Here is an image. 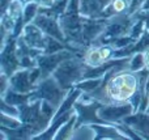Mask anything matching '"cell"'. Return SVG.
Returning <instances> with one entry per match:
<instances>
[{
  "instance_id": "6da1fadb",
  "label": "cell",
  "mask_w": 149,
  "mask_h": 140,
  "mask_svg": "<svg viewBox=\"0 0 149 140\" xmlns=\"http://www.w3.org/2000/svg\"><path fill=\"white\" fill-rule=\"evenodd\" d=\"M139 89L137 73L131 70L116 72L106 84V94L110 104H123L132 98Z\"/></svg>"
},
{
  "instance_id": "7a4b0ae2",
  "label": "cell",
  "mask_w": 149,
  "mask_h": 140,
  "mask_svg": "<svg viewBox=\"0 0 149 140\" xmlns=\"http://www.w3.org/2000/svg\"><path fill=\"white\" fill-rule=\"evenodd\" d=\"M88 64L84 62L81 55H74L73 58L64 60L56 70L52 72V76L64 91L70 92L74 84L82 80Z\"/></svg>"
},
{
  "instance_id": "3957f363",
  "label": "cell",
  "mask_w": 149,
  "mask_h": 140,
  "mask_svg": "<svg viewBox=\"0 0 149 140\" xmlns=\"http://www.w3.org/2000/svg\"><path fill=\"white\" fill-rule=\"evenodd\" d=\"M67 94L68 91H64L51 75L38 83L36 91H33L30 94V102L36 101V100H46L58 110L62 102L64 101V98L67 97Z\"/></svg>"
},
{
  "instance_id": "277c9868",
  "label": "cell",
  "mask_w": 149,
  "mask_h": 140,
  "mask_svg": "<svg viewBox=\"0 0 149 140\" xmlns=\"http://www.w3.org/2000/svg\"><path fill=\"white\" fill-rule=\"evenodd\" d=\"M41 80V68H21L9 77V88L20 93H31Z\"/></svg>"
},
{
  "instance_id": "5b68a950",
  "label": "cell",
  "mask_w": 149,
  "mask_h": 140,
  "mask_svg": "<svg viewBox=\"0 0 149 140\" xmlns=\"http://www.w3.org/2000/svg\"><path fill=\"white\" fill-rule=\"evenodd\" d=\"M102 101H98V100H92L89 104L79 100L74 104V110H76L77 114V120L76 125H74V130H80L82 126H89L93 123H106L102 118L98 115V110L103 106Z\"/></svg>"
},
{
  "instance_id": "8992f818",
  "label": "cell",
  "mask_w": 149,
  "mask_h": 140,
  "mask_svg": "<svg viewBox=\"0 0 149 140\" xmlns=\"http://www.w3.org/2000/svg\"><path fill=\"white\" fill-rule=\"evenodd\" d=\"M0 64L1 72L5 73L8 77H10L16 71L21 70V60L17 55V38L8 37L5 43L1 46Z\"/></svg>"
},
{
  "instance_id": "52a82bcc",
  "label": "cell",
  "mask_w": 149,
  "mask_h": 140,
  "mask_svg": "<svg viewBox=\"0 0 149 140\" xmlns=\"http://www.w3.org/2000/svg\"><path fill=\"white\" fill-rule=\"evenodd\" d=\"M135 107L130 101L123 104H105L100 110L98 115L109 125H118L122 123L123 119L128 115L134 114Z\"/></svg>"
},
{
  "instance_id": "ba28073f",
  "label": "cell",
  "mask_w": 149,
  "mask_h": 140,
  "mask_svg": "<svg viewBox=\"0 0 149 140\" xmlns=\"http://www.w3.org/2000/svg\"><path fill=\"white\" fill-rule=\"evenodd\" d=\"M74 55H77V54H74L71 50H62V51L54 52V54L39 55V56L37 58V64L41 68V80L51 76L52 72H54L64 60L70 59V58H73Z\"/></svg>"
},
{
  "instance_id": "9c48e42d",
  "label": "cell",
  "mask_w": 149,
  "mask_h": 140,
  "mask_svg": "<svg viewBox=\"0 0 149 140\" xmlns=\"http://www.w3.org/2000/svg\"><path fill=\"white\" fill-rule=\"evenodd\" d=\"M115 47L111 45H92L82 55V59L89 67H98L107 60L114 59Z\"/></svg>"
},
{
  "instance_id": "30bf717a",
  "label": "cell",
  "mask_w": 149,
  "mask_h": 140,
  "mask_svg": "<svg viewBox=\"0 0 149 140\" xmlns=\"http://www.w3.org/2000/svg\"><path fill=\"white\" fill-rule=\"evenodd\" d=\"M33 22L36 24L38 28H41L47 36H51V37H54V38L59 39V41H62V42H68L67 39H65L62 25H60L59 17L47 16V15H43V13H38V15L36 16V18L33 20Z\"/></svg>"
},
{
  "instance_id": "8fae6325",
  "label": "cell",
  "mask_w": 149,
  "mask_h": 140,
  "mask_svg": "<svg viewBox=\"0 0 149 140\" xmlns=\"http://www.w3.org/2000/svg\"><path fill=\"white\" fill-rule=\"evenodd\" d=\"M21 37H22L24 41H25L30 47L43 50V52H45L47 34L45 33L41 28H38L34 22H30V24H28V25H25Z\"/></svg>"
},
{
  "instance_id": "7c38bea8",
  "label": "cell",
  "mask_w": 149,
  "mask_h": 140,
  "mask_svg": "<svg viewBox=\"0 0 149 140\" xmlns=\"http://www.w3.org/2000/svg\"><path fill=\"white\" fill-rule=\"evenodd\" d=\"M123 123L131 126L143 139H149V113L136 111L123 119Z\"/></svg>"
},
{
  "instance_id": "4fadbf2b",
  "label": "cell",
  "mask_w": 149,
  "mask_h": 140,
  "mask_svg": "<svg viewBox=\"0 0 149 140\" xmlns=\"http://www.w3.org/2000/svg\"><path fill=\"white\" fill-rule=\"evenodd\" d=\"M88 127L94 132L95 140H100V139H111V140L130 139L128 136H126L114 125H109V123H93V125H89Z\"/></svg>"
},
{
  "instance_id": "5bb4252c",
  "label": "cell",
  "mask_w": 149,
  "mask_h": 140,
  "mask_svg": "<svg viewBox=\"0 0 149 140\" xmlns=\"http://www.w3.org/2000/svg\"><path fill=\"white\" fill-rule=\"evenodd\" d=\"M149 49V30L145 28L143 36L137 39L136 42L128 45L126 47L122 49H116L114 52V58H127V56H132L136 52H144Z\"/></svg>"
},
{
  "instance_id": "9a60e30c",
  "label": "cell",
  "mask_w": 149,
  "mask_h": 140,
  "mask_svg": "<svg viewBox=\"0 0 149 140\" xmlns=\"http://www.w3.org/2000/svg\"><path fill=\"white\" fill-rule=\"evenodd\" d=\"M113 0H80V13L85 17L101 18V15Z\"/></svg>"
},
{
  "instance_id": "2e32d148",
  "label": "cell",
  "mask_w": 149,
  "mask_h": 140,
  "mask_svg": "<svg viewBox=\"0 0 149 140\" xmlns=\"http://www.w3.org/2000/svg\"><path fill=\"white\" fill-rule=\"evenodd\" d=\"M130 5V0H113L107 7L105 8V10L101 15V18H106V20H110V18L115 17L118 15L122 13H126Z\"/></svg>"
},
{
  "instance_id": "e0dca14e",
  "label": "cell",
  "mask_w": 149,
  "mask_h": 140,
  "mask_svg": "<svg viewBox=\"0 0 149 140\" xmlns=\"http://www.w3.org/2000/svg\"><path fill=\"white\" fill-rule=\"evenodd\" d=\"M30 94L31 93H20V92H16L13 89L8 88L7 92L0 94V96H1V100H4L5 102L18 107L21 105H25L30 102Z\"/></svg>"
},
{
  "instance_id": "ac0fdd59",
  "label": "cell",
  "mask_w": 149,
  "mask_h": 140,
  "mask_svg": "<svg viewBox=\"0 0 149 140\" xmlns=\"http://www.w3.org/2000/svg\"><path fill=\"white\" fill-rule=\"evenodd\" d=\"M76 120H77V114L74 113L72 117L68 119L67 123L60 127V130L58 131L56 136L55 139L56 140H65V139H73V134H74V125H76Z\"/></svg>"
},
{
  "instance_id": "d6986e66",
  "label": "cell",
  "mask_w": 149,
  "mask_h": 140,
  "mask_svg": "<svg viewBox=\"0 0 149 140\" xmlns=\"http://www.w3.org/2000/svg\"><path fill=\"white\" fill-rule=\"evenodd\" d=\"M103 80V76L102 77H97V79H85V80H81L79 83L74 84V86L79 89H81L84 93H92L94 89H97L98 86L101 85Z\"/></svg>"
},
{
  "instance_id": "ffe728a7",
  "label": "cell",
  "mask_w": 149,
  "mask_h": 140,
  "mask_svg": "<svg viewBox=\"0 0 149 140\" xmlns=\"http://www.w3.org/2000/svg\"><path fill=\"white\" fill-rule=\"evenodd\" d=\"M38 10L39 5L36 1H29L24 5V22H25V25L33 22L36 16L38 15Z\"/></svg>"
},
{
  "instance_id": "44dd1931",
  "label": "cell",
  "mask_w": 149,
  "mask_h": 140,
  "mask_svg": "<svg viewBox=\"0 0 149 140\" xmlns=\"http://www.w3.org/2000/svg\"><path fill=\"white\" fill-rule=\"evenodd\" d=\"M145 68V56L144 52H136L131 56V60H130V68L128 70L134 71V72H137V71H141Z\"/></svg>"
},
{
  "instance_id": "7402d4cb",
  "label": "cell",
  "mask_w": 149,
  "mask_h": 140,
  "mask_svg": "<svg viewBox=\"0 0 149 140\" xmlns=\"http://www.w3.org/2000/svg\"><path fill=\"white\" fill-rule=\"evenodd\" d=\"M1 126L9 127V128H18L20 126H22V122H21L17 117H13V115L1 113Z\"/></svg>"
},
{
  "instance_id": "603a6c76",
  "label": "cell",
  "mask_w": 149,
  "mask_h": 140,
  "mask_svg": "<svg viewBox=\"0 0 149 140\" xmlns=\"http://www.w3.org/2000/svg\"><path fill=\"white\" fill-rule=\"evenodd\" d=\"M145 0H130V5H128V9H127V15L128 16H134L136 12H139L140 9L143 8L144 5Z\"/></svg>"
},
{
  "instance_id": "cb8c5ba5",
  "label": "cell",
  "mask_w": 149,
  "mask_h": 140,
  "mask_svg": "<svg viewBox=\"0 0 149 140\" xmlns=\"http://www.w3.org/2000/svg\"><path fill=\"white\" fill-rule=\"evenodd\" d=\"M134 16L136 18H140V20L144 21V22H145V28L149 30V10H145V9H143V8H141V9H140L139 12L135 13Z\"/></svg>"
},
{
  "instance_id": "d4e9b609",
  "label": "cell",
  "mask_w": 149,
  "mask_h": 140,
  "mask_svg": "<svg viewBox=\"0 0 149 140\" xmlns=\"http://www.w3.org/2000/svg\"><path fill=\"white\" fill-rule=\"evenodd\" d=\"M0 79H1V91H0V94H3V93H5V92H7L8 88H9V77H8L5 73L1 72Z\"/></svg>"
},
{
  "instance_id": "484cf974",
  "label": "cell",
  "mask_w": 149,
  "mask_h": 140,
  "mask_svg": "<svg viewBox=\"0 0 149 140\" xmlns=\"http://www.w3.org/2000/svg\"><path fill=\"white\" fill-rule=\"evenodd\" d=\"M31 1H36L39 7H43V8H49V7H52L55 4L56 0H31Z\"/></svg>"
},
{
  "instance_id": "4316f807",
  "label": "cell",
  "mask_w": 149,
  "mask_h": 140,
  "mask_svg": "<svg viewBox=\"0 0 149 140\" xmlns=\"http://www.w3.org/2000/svg\"><path fill=\"white\" fill-rule=\"evenodd\" d=\"M144 56H145V68L149 70V49L147 51H144Z\"/></svg>"
},
{
  "instance_id": "83f0119b",
  "label": "cell",
  "mask_w": 149,
  "mask_h": 140,
  "mask_svg": "<svg viewBox=\"0 0 149 140\" xmlns=\"http://www.w3.org/2000/svg\"><path fill=\"white\" fill-rule=\"evenodd\" d=\"M143 9H145V10H149V0H145L144 5H143Z\"/></svg>"
},
{
  "instance_id": "f1b7e54d",
  "label": "cell",
  "mask_w": 149,
  "mask_h": 140,
  "mask_svg": "<svg viewBox=\"0 0 149 140\" xmlns=\"http://www.w3.org/2000/svg\"><path fill=\"white\" fill-rule=\"evenodd\" d=\"M147 111H148V113H149V106H148V109H147Z\"/></svg>"
},
{
  "instance_id": "f546056e",
  "label": "cell",
  "mask_w": 149,
  "mask_h": 140,
  "mask_svg": "<svg viewBox=\"0 0 149 140\" xmlns=\"http://www.w3.org/2000/svg\"><path fill=\"white\" fill-rule=\"evenodd\" d=\"M56 1H58V0H56Z\"/></svg>"
}]
</instances>
